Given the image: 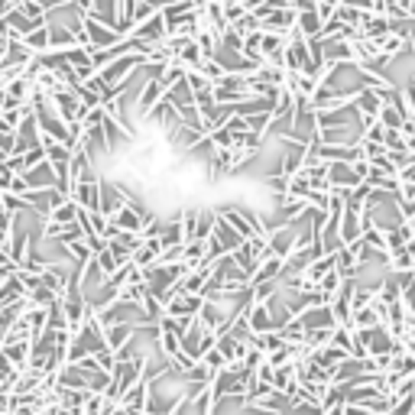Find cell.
<instances>
[{"mask_svg": "<svg viewBox=\"0 0 415 415\" xmlns=\"http://www.w3.org/2000/svg\"><path fill=\"white\" fill-rule=\"evenodd\" d=\"M166 94H169V85H166L159 75H149L147 81H143V88L137 91V101H133V114H137L140 120H147L149 110H153L156 104L166 98Z\"/></svg>", "mask_w": 415, "mask_h": 415, "instance_id": "obj_1", "label": "cell"}, {"mask_svg": "<svg viewBox=\"0 0 415 415\" xmlns=\"http://www.w3.org/2000/svg\"><path fill=\"white\" fill-rule=\"evenodd\" d=\"M246 328L254 331V334H266V331H276V315H273V305L269 302H250L246 308Z\"/></svg>", "mask_w": 415, "mask_h": 415, "instance_id": "obj_2", "label": "cell"}, {"mask_svg": "<svg viewBox=\"0 0 415 415\" xmlns=\"http://www.w3.org/2000/svg\"><path fill=\"white\" fill-rule=\"evenodd\" d=\"M295 26H299V30L305 33L308 39H315L318 33L324 30V16L318 13V7L315 10H302V13H299V23H295Z\"/></svg>", "mask_w": 415, "mask_h": 415, "instance_id": "obj_3", "label": "cell"}, {"mask_svg": "<svg viewBox=\"0 0 415 415\" xmlns=\"http://www.w3.org/2000/svg\"><path fill=\"white\" fill-rule=\"evenodd\" d=\"M409 16H412V23H415V0H412V7H409Z\"/></svg>", "mask_w": 415, "mask_h": 415, "instance_id": "obj_4", "label": "cell"}]
</instances>
